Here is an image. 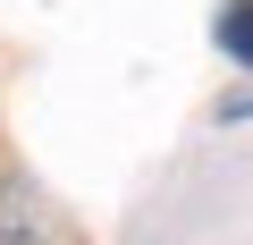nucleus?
<instances>
[{"mask_svg":"<svg viewBox=\"0 0 253 245\" xmlns=\"http://www.w3.org/2000/svg\"><path fill=\"white\" fill-rule=\"evenodd\" d=\"M0 245H76V220L34 178H0Z\"/></svg>","mask_w":253,"mask_h":245,"instance_id":"nucleus-1","label":"nucleus"},{"mask_svg":"<svg viewBox=\"0 0 253 245\" xmlns=\"http://www.w3.org/2000/svg\"><path fill=\"white\" fill-rule=\"evenodd\" d=\"M219 51L236 68H253V0H228V9H219Z\"/></svg>","mask_w":253,"mask_h":245,"instance_id":"nucleus-2","label":"nucleus"}]
</instances>
